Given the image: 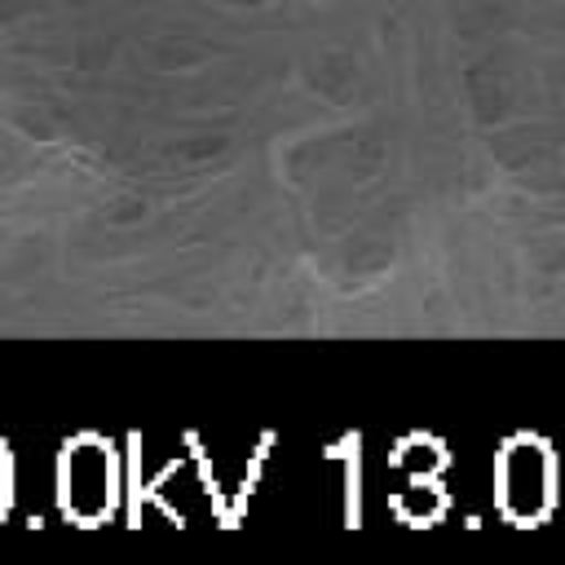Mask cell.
Instances as JSON below:
<instances>
[{
    "mask_svg": "<svg viewBox=\"0 0 565 565\" xmlns=\"http://www.w3.org/2000/svg\"><path fill=\"white\" fill-rule=\"evenodd\" d=\"M494 499H499V512L516 525L547 521L561 499L556 450L534 433L512 437L494 459Z\"/></svg>",
    "mask_w": 565,
    "mask_h": 565,
    "instance_id": "obj_1",
    "label": "cell"
},
{
    "mask_svg": "<svg viewBox=\"0 0 565 565\" xmlns=\"http://www.w3.org/2000/svg\"><path fill=\"white\" fill-rule=\"evenodd\" d=\"M57 494L66 516L79 521H97L110 512L115 503V455L110 446H102L97 437H79L75 446H66L62 468H57Z\"/></svg>",
    "mask_w": 565,
    "mask_h": 565,
    "instance_id": "obj_2",
    "label": "cell"
},
{
    "mask_svg": "<svg viewBox=\"0 0 565 565\" xmlns=\"http://www.w3.org/2000/svg\"><path fill=\"white\" fill-rule=\"evenodd\" d=\"M397 463L411 472V477H437L446 468V450L433 441V437H411L402 450H397Z\"/></svg>",
    "mask_w": 565,
    "mask_h": 565,
    "instance_id": "obj_3",
    "label": "cell"
},
{
    "mask_svg": "<svg viewBox=\"0 0 565 565\" xmlns=\"http://www.w3.org/2000/svg\"><path fill=\"white\" fill-rule=\"evenodd\" d=\"M9 499H13V463H9V450L0 446V512L9 508Z\"/></svg>",
    "mask_w": 565,
    "mask_h": 565,
    "instance_id": "obj_4",
    "label": "cell"
}]
</instances>
